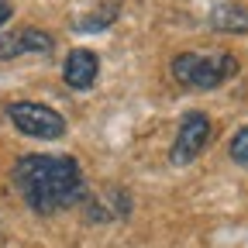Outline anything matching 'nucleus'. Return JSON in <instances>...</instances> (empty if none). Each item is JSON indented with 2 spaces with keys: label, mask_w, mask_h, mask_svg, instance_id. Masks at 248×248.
I'll list each match as a JSON object with an SVG mask.
<instances>
[{
  "label": "nucleus",
  "mask_w": 248,
  "mask_h": 248,
  "mask_svg": "<svg viewBox=\"0 0 248 248\" xmlns=\"http://www.w3.org/2000/svg\"><path fill=\"white\" fill-rule=\"evenodd\" d=\"M17 193L35 214H55L83 200V169L69 155H24L11 172Z\"/></svg>",
  "instance_id": "nucleus-1"
},
{
  "label": "nucleus",
  "mask_w": 248,
  "mask_h": 248,
  "mask_svg": "<svg viewBox=\"0 0 248 248\" xmlns=\"http://www.w3.org/2000/svg\"><path fill=\"white\" fill-rule=\"evenodd\" d=\"M172 79L186 90H214L238 76V59L228 52L203 55V52H179L172 59Z\"/></svg>",
  "instance_id": "nucleus-2"
},
{
  "label": "nucleus",
  "mask_w": 248,
  "mask_h": 248,
  "mask_svg": "<svg viewBox=\"0 0 248 248\" xmlns=\"http://www.w3.org/2000/svg\"><path fill=\"white\" fill-rule=\"evenodd\" d=\"M7 117H11V124L21 135L38 138V141H55V138L66 135V121H62V114H55L45 104L14 100V104H7Z\"/></svg>",
  "instance_id": "nucleus-3"
},
{
  "label": "nucleus",
  "mask_w": 248,
  "mask_h": 248,
  "mask_svg": "<svg viewBox=\"0 0 248 248\" xmlns=\"http://www.w3.org/2000/svg\"><path fill=\"white\" fill-rule=\"evenodd\" d=\"M207 141H210V117L203 110H190L179 121V131H176V141H172V152H169L172 166L193 162L197 155L207 148Z\"/></svg>",
  "instance_id": "nucleus-4"
},
{
  "label": "nucleus",
  "mask_w": 248,
  "mask_h": 248,
  "mask_svg": "<svg viewBox=\"0 0 248 248\" xmlns=\"http://www.w3.org/2000/svg\"><path fill=\"white\" fill-rule=\"evenodd\" d=\"M52 35L42 28H17L0 38V59H17V55H45L52 52Z\"/></svg>",
  "instance_id": "nucleus-5"
},
{
  "label": "nucleus",
  "mask_w": 248,
  "mask_h": 248,
  "mask_svg": "<svg viewBox=\"0 0 248 248\" xmlns=\"http://www.w3.org/2000/svg\"><path fill=\"white\" fill-rule=\"evenodd\" d=\"M97 73H100V59L90 48H73L66 55V62H62V79L73 90H90L97 83Z\"/></svg>",
  "instance_id": "nucleus-6"
},
{
  "label": "nucleus",
  "mask_w": 248,
  "mask_h": 248,
  "mask_svg": "<svg viewBox=\"0 0 248 248\" xmlns=\"http://www.w3.org/2000/svg\"><path fill=\"white\" fill-rule=\"evenodd\" d=\"M210 28L224 31V35H245L248 31V7L241 4H221L210 11Z\"/></svg>",
  "instance_id": "nucleus-7"
},
{
  "label": "nucleus",
  "mask_w": 248,
  "mask_h": 248,
  "mask_svg": "<svg viewBox=\"0 0 248 248\" xmlns=\"http://www.w3.org/2000/svg\"><path fill=\"white\" fill-rule=\"evenodd\" d=\"M228 155H231L241 169H248V128L234 131V138H231V145H228Z\"/></svg>",
  "instance_id": "nucleus-8"
},
{
  "label": "nucleus",
  "mask_w": 248,
  "mask_h": 248,
  "mask_svg": "<svg viewBox=\"0 0 248 248\" xmlns=\"http://www.w3.org/2000/svg\"><path fill=\"white\" fill-rule=\"evenodd\" d=\"M11 21V0H0V28Z\"/></svg>",
  "instance_id": "nucleus-9"
}]
</instances>
